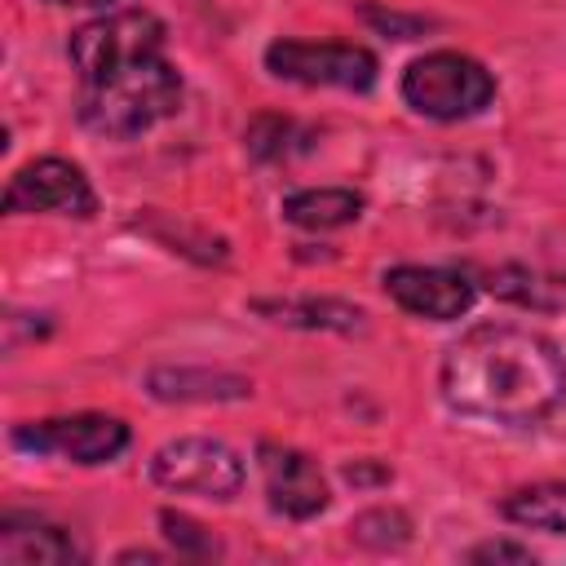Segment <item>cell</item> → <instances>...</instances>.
Listing matches in <instances>:
<instances>
[{
  "instance_id": "6da1fadb",
  "label": "cell",
  "mask_w": 566,
  "mask_h": 566,
  "mask_svg": "<svg viewBox=\"0 0 566 566\" xmlns=\"http://www.w3.org/2000/svg\"><path fill=\"white\" fill-rule=\"evenodd\" d=\"M442 402L469 420L535 429L566 402V354L531 327L478 323L447 345Z\"/></svg>"
},
{
  "instance_id": "7a4b0ae2",
  "label": "cell",
  "mask_w": 566,
  "mask_h": 566,
  "mask_svg": "<svg viewBox=\"0 0 566 566\" xmlns=\"http://www.w3.org/2000/svg\"><path fill=\"white\" fill-rule=\"evenodd\" d=\"M181 71L159 53V57H142L97 84H84L80 93V119L84 128L102 133V137H115V142H128V137H142L146 128L172 119L181 111Z\"/></svg>"
},
{
  "instance_id": "3957f363",
  "label": "cell",
  "mask_w": 566,
  "mask_h": 566,
  "mask_svg": "<svg viewBox=\"0 0 566 566\" xmlns=\"http://www.w3.org/2000/svg\"><path fill=\"white\" fill-rule=\"evenodd\" d=\"M491 97H495V75L478 57L455 49L424 53L402 71V102L424 119H442V124L469 119L482 106H491Z\"/></svg>"
},
{
  "instance_id": "277c9868",
  "label": "cell",
  "mask_w": 566,
  "mask_h": 566,
  "mask_svg": "<svg viewBox=\"0 0 566 566\" xmlns=\"http://www.w3.org/2000/svg\"><path fill=\"white\" fill-rule=\"evenodd\" d=\"M164 40H168V27L150 9H119V13L93 18L80 31H71L66 53H71L80 80L97 84V80H106V75H115L142 57H159Z\"/></svg>"
},
{
  "instance_id": "5b68a950",
  "label": "cell",
  "mask_w": 566,
  "mask_h": 566,
  "mask_svg": "<svg viewBox=\"0 0 566 566\" xmlns=\"http://www.w3.org/2000/svg\"><path fill=\"white\" fill-rule=\"evenodd\" d=\"M150 482L172 495L234 500L243 486V460L221 438H172L150 455Z\"/></svg>"
},
{
  "instance_id": "8992f818",
  "label": "cell",
  "mask_w": 566,
  "mask_h": 566,
  "mask_svg": "<svg viewBox=\"0 0 566 566\" xmlns=\"http://www.w3.org/2000/svg\"><path fill=\"white\" fill-rule=\"evenodd\" d=\"M128 424L119 416L80 411V416H53V420H27L13 424L9 442L31 455H53L66 464H106L128 447Z\"/></svg>"
},
{
  "instance_id": "52a82bcc",
  "label": "cell",
  "mask_w": 566,
  "mask_h": 566,
  "mask_svg": "<svg viewBox=\"0 0 566 566\" xmlns=\"http://www.w3.org/2000/svg\"><path fill=\"white\" fill-rule=\"evenodd\" d=\"M265 66L279 80H296L310 88H349L367 93L376 84V57L363 44H314V40H274L265 49Z\"/></svg>"
},
{
  "instance_id": "ba28073f",
  "label": "cell",
  "mask_w": 566,
  "mask_h": 566,
  "mask_svg": "<svg viewBox=\"0 0 566 566\" xmlns=\"http://www.w3.org/2000/svg\"><path fill=\"white\" fill-rule=\"evenodd\" d=\"M4 212H57V217H93L97 212V195L88 186V177L57 155L31 159L9 177L4 190Z\"/></svg>"
},
{
  "instance_id": "9c48e42d",
  "label": "cell",
  "mask_w": 566,
  "mask_h": 566,
  "mask_svg": "<svg viewBox=\"0 0 566 566\" xmlns=\"http://www.w3.org/2000/svg\"><path fill=\"white\" fill-rule=\"evenodd\" d=\"M256 464H261V482H265V500L274 513L292 517V522H305V517H318L327 509V478L318 473V464L296 451V447H283V442H261L256 447Z\"/></svg>"
},
{
  "instance_id": "30bf717a",
  "label": "cell",
  "mask_w": 566,
  "mask_h": 566,
  "mask_svg": "<svg viewBox=\"0 0 566 566\" xmlns=\"http://www.w3.org/2000/svg\"><path fill=\"white\" fill-rule=\"evenodd\" d=\"M385 292L407 314L433 318V323H451V318L469 314V305L478 296L469 274L442 270V265H394V270H385Z\"/></svg>"
},
{
  "instance_id": "8fae6325",
  "label": "cell",
  "mask_w": 566,
  "mask_h": 566,
  "mask_svg": "<svg viewBox=\"0 0 566 566\" xmlns=\"http://www.w3.org/2000/svg\"><path fill=\"white\" fill-rule=\"evenodd\" d=\"M0 562L9 566H75L88 562V548L57 522L40 513H4L0 517Z\"/></svg>"
},
{
  "instance_id": "7c38bea8",
  "label": "cell",
  "mask_w": 566,
  "mask_h": 566,
  "mask_svg": "<svg viewBox=\"0 0 566 566\" xmlns=\"http://www.w3.org/2000/svg\"><path fill=\"white\" fill-rule=\"evenodd\" d=\"M146 389L159 402H239L252 394V380L212 367H155Z\"/></svg>"
},
{
  "instance_id": "4fadbf2b",
  "label": "cell",
  "mask_w": 566,
  "mask_h": 566,
  "mask_svg": "<svg viewBox=\"0 0 566 566\" xmlns=\"http://www.w3.org/2000/svg\"><path fill=\"white\" fill-rule=\"evenodd\" d=\"M256 314H270L274 323L305 327V332H363V310L332 296H292V301H252Z\"/></svg>"
},
{
  "instance_id": "5bb4252c",
  "label": "cell",
  "mask_w": 566,
  "mask_h": 566,
  "mask_svg": "<svg viewBox=\"0 0 566 566\" xmlns=\"http://www.w3.org/2000/svg\"><path fill=\"white\" fill-rule=\"evenodd\" d=\"M363 195L349 186H318V190H296L283 199V217L301 230H336L363 217Z\"/></svg>"
},
{
  "instance_id": "9a60e30c",
  "label": "cell",
  "mask_w": 566,
  "mask_h": 566,
  "mask_svg": "<svg viewBox=\"0 0 566 566\" xmlns=\"http://www.w3.org/2000/svg\"><path fill=\"white\" fill-rule=\"evenodd\" d=\"M500 513L531 531H566V482H531L500 500Z\"/></svg>"
},
{
  "instance_id": "2e32d148",
  "label": "cell",
  "mask_w": 566,
  "mask_h": 566,
  "mask_svg": "<svg viewBox=\"0 0 566 566\" xmlns=\"http://www.w3.org/2000/svg\"><path fill=\"white\" fill-rule=\"evenodd\" d=\"M491 292L504 296V301H513V305H526V310H557L566 301V287L562 283H548V279H539L526 265H500V270H491Z\"/></svg>"
},
{
  "instance_id": "e0dca14e",
  "label": "cell",
  "mask_w": 566,
  "mask_h": 566,
  "mask_svg": "<svg viewBox=\"0 0 566 566\" xmlns=\"http://www.w3.org/2000/svg\"><path fill=\"white\" fill-rule=\"evenodd\" d=\"M349 531H354L358 544H371V548H398V544L411 539V522H407V513H398V509L358 513Z\"/></svg>"
},
{
  "instance_id": "ac0fdd59",
  "label": "cell",
  "mask_w": 566,
  "mask_h": 566,
  "mask_svg": "<svg viewBox=\"0 0 566 566\" xmlns=\"http://www.w3.org/2000/svg\"><path fill=\"white\" fill-rule=\"evenodd\" d=\"M159 526H164V539H168L181 557H221L217 535H212V531H203L199 522H190V517H181V513L164 509V513H159Z\"/></svg>"
},
{
  "instance_id": "d6986e66",
  "label": "cell",
  "mask_w": 566,
  "mask_h": 566,
  "mask_svg": "<svg viewBox=\"0 0 566 566\" xmlns=\"http://www.w3.org/2000/svg\"><path fill=\"white\" fill-rule=\"evenodd\" d=\"M469 562H513V566H535V553L509 539H486L478 548H469Z\"/></svg>"
},
{
  "instance_id": "ffe728a7",
  "label": "cell",
  "mask_w": 566,
  "mask_h": 566,
  "mask_svg": "<svg viewBox=\"0 0 566 566\" xmlns=\"http://www.w3.org/2000/svg\"><path fill=\"white\" fill-rule=\"evenodd\" d=\"M49 4H66V9H75V4H111V0H49Z\"/></svg>"
}]
</instances>
